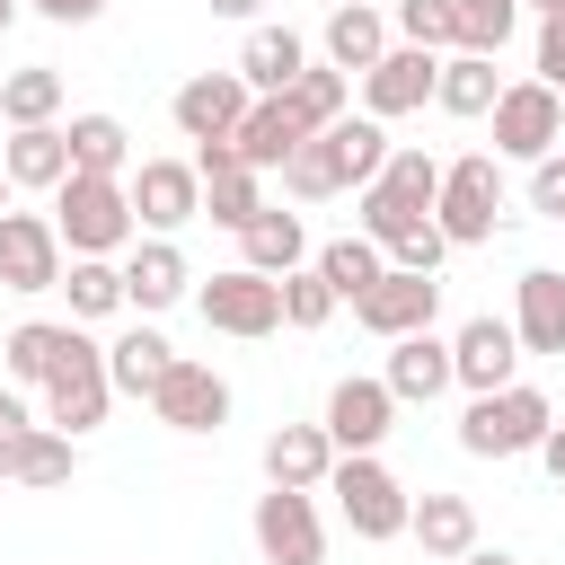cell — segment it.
<instances>
[{
    "mask_svg": "<svg viewBox=\"0 0 565 565\" xmlns=\"http://www.w3.org/2000/svg\"><path fill=\"white\" fill-rule=\"evenodd\" d=\"M53 230H62L71 256H124V247L141 238L132 185H124V177H71V185L53 194Z\"/></svg>",
    "mask_w": 565,
    "mask_h": 565,
    "instance_id": "obj_1",
    "label": "cell"
},
{
    "mask_svg": "<svg viewBox=\"0 0 565 565\" xmlns=\"http://www.w3.org/2000/svg\"><path fill=\"white\" fill-rule=\"evenodd\" d=\"M433 194H441V168L424 159V150H388V168L362 185V238H380V256L406 238V230H424L433 221Z\"/></svg>",
    "mask_w": 565,
    "mask_h": 565,
    "instance_id": "obj_2",
    "label": "cell"
},
{
    "mask_svg": "<svg viewBox=\"0 0 565 565\" xmlns=\"http://www.w3.org/2000/svg\"><path fill=\"white\" fill-rule=\"evenodd\" d=\"M547 424H556V406H547L530 380H512V388H494V397H468L459 450H468V459H521V450L547 441Z\"/></svg>",
    "mask_w": 565,
    "mask_h": 565,
    "instance_id": "obj_3",
    "label": "cell"
},
{
    "mask_svg": "<svg viewBox=\"0 0 565 565\" xmlns=\"http://www.w3.org/2000/svg\"><path fill=\"white\" fill-rule=\"evenodd\" d=\"M327 494H335V512H344V530L353 539H406V521H415V494L380 468V450H362V459H335V477H327Z\"/></svg>",
    "mask_w": 565,
    "mask_h": 565,
    "instance_id": "obj_4",
    "label": "cell"
},
{
    "mask_svg": "<svg viewBox=\"0 0 565 565\" xmlns=\"http://www.w3.org/2000/svg\"><path fill=\"white\" fill-rule=\"evenodd\" d=\"M494 212H503V168H494V150L450 159V168H441V194H433V230H441L450 247H486V238H494Z\"/></svg>",
    "mask_w": 565,
    "mask_h": 565,
    "instance_id": "obj_5",
    "label": "cell"
},
{
    "mask_svg": "<svg viewBox=\"0 0 565 565\" xmlns=\"http://www.w3.org/2000/svg\"><path fill=\"white\" fill-rule=\"evenodd\" d=\"M106 406H115L106 344H88V335H79V318H71V353H62V371L44 380V424L79 441V433H97V424H106Z\"/></svg>",
    "mask_w": 565,
    "mask_h": 565,
    "instance_id": "obj_6",
    "label": "cell"
},
{
    "mask_svg": "<svg viewBox=\"0 0 565 565\" xmlns=\"http://www.w3.org/2000/svg\"><path fill=\"white\" fill-rule=\"evenodd\" d=\"M556 141H565V97L547 79H503V97H494V159L539 168Z\"/></svg>",
    "mask_w": 565,
    "mask_h": 565,
    "instance_id": "obj_7",
    "label": "cell"
},
{
    "mask_svg": "<svg viewBox=\"0 0 565 565\" xmlns=\"http://www.w3.org/2000/svg\"><path fill=\"white\" fill-rule=\"evenodd\" d=\"M124 185H132V221L150 238H177L185 221H203V168L194 159H141Z\"/></svg>",
    "mask_w": 565,
    "mask_h": 565,
    "instance_id": "obj_8",
    "label": "cell"
},
{
    "mask_svg": "<svg viewBox=\"0 0 565 565\" xmlns=\"http://www.w3.org/2000/svg\"><path fill=\"white\" fill-rule=\"evenodd\" d=\"M194 309H203V327H221V335H274L282 327V282L274 274H247V265H230V274H212L203 291H194Z\"/></svg>",
    "mask_w": 565,
    "mask_h": 565,
    "instance_id": "obj_9",
    "label": "cell"
},
{
    "mask_svg": "<svg viewBox=\"0 0 565 565\" xmlns=\"http://www.w3.org/2000/svg\"><path fill=\"white\" fill-rule=\"evenodd\" d=\"M247 530H256V556H265V565H318V556H327V521H318V494L265 486Z\"/></svg>",
    "mask_w": 565,
    "mask_h": 565,
    "instance_id": "obj_10",
    "label": "cell"
},
{
    "mask_svg": "<svg viewBox=\"0 0 565 565\" xmlns=\"http://www.w3.org/2000/svg\"><path fill=\"white\" fill-rule=\"evenodd\" d=\"M247 106H256V88H247L238 71H194V79L168 97V115H177V132H185L194 150H203V141H238Z\"/></svg>",
    "mask_w": 565,
    "mask_h": 565,
    "instance_id": "obj_11",
    "label": "cell"
},
{
    "mask_svg": "<svg viewBox=\"0 0 565 565\" xmlns=\"http://www.w3.org/2000/svg\"><path fill=\"white\" fill-rule=\"evenodd\" d=\"M62 274L53 212H0V291H62Z\"/></svg>",
    "mask_w": 565,
    "mask_h": 565,
    "instance_id": "obj_12",
    "label": "cell"
},
{
    "mask_svg": "<svg viewBox=\"0 0 565 565\" xmlns=\"http://www.w3.org/2000/svg\"><path fill=\"white\" fill-rule=\"evenodd\" d=\"M512 371H521V335H512V318L477 309V318L450 335V380H459L468 397H494V388H512Z\"/></svg>",
    "mask_w": 565,
    "mask_h": 565,
    "instance_id": "obj_13",
    "label": "cell"
},
{
    "mask_svg": "<svg viewBox=\"0 0 565 565\" xmlns=\"http://www.w3.org/2000/svg\"><path fill=\"white\" fill-rule=\"evenodd\" d=\"M433 88H441V53H424V44H388V53L362 71V115L397 124V115H415Z\"/></svg>",
    "mask_w": 565,
    "mask_h": 565,
    "instance_id": "obj_14",
    "label": "cell"
},
{
    "mask_svg": "<svg viewBox=\"0 0 565 565\" xmlns=\"http://www.w3.org/2000/svg\"><path fill=\"white\" fill-rule=\"evenodd\" d=\"M150 415H159L168 433H221V424H230V380H221L212 362H185V353H177V371L150 388Z\"/></svg>",
    "mask_w": 565,
    "mask_h": 565,
    "instance_id": "obj_15",
    "label": "cell"
},
{
    "mask_svg": "<svg viewBox=\"0 0 565 565\" xmlns=\"http://www.w3.org/2000/svg\"><path fill=\"white\" fill-rule=\"evenodd\" d=\"M318 424H327L335 459H362V450H380V441H388V424H397V397H388V380H335Z\"/></svg>",
    "mask_w": 565,
    "mask_h": 565,
    "instance_id": "obj_16",
    "label": "cell"
},
{
    "mask_svg": "<svg viewBox=\"0 0 565 565\" xmlns=\"http://www.w3.org/2000/svg\"><path fill=\"white\" fill-rule=\"evenodd\" d=\"M433 309H441V282H433V274H397V265H388V274H380V282L353 300V318H362L380 344L424 335V327H433Z\"/></svg>",
    "mask_w": 565,
    "mask_h": 565,
    "instance_id": "obj_17",
    "label": "cell"
},
{
    "mask_svg": "<svg viewBox=\"0 0 565 565\" xmlns=\"http://www.w3.org/2000/svg\"><path fill=\"white\" fill-rule=\"evenodd\" d=\"M194 291V274H185V247L177 238H132L124 247V309L132 318H159V309H177Z\"/></svg>",
    "mask_w": 565,
    "mask_h": 565,
    "instance_id": "obj_18",
    "label": "cell"
},
{
    "mask_svg": "<svg viewBox=\"0 0 565 565\" xmlns=\"http://www.w3.org/2000/svg\"><path fill=\"white\" fill-rule=\"evenodd\" d=\"M327 477H335V441H327V424H274V433H265V486L327 494Z\"/></svg>",
    "mask_w": 565,
    "mask_h": 565,
    "instance_id": "obj_19",
    "label": "cell"
},
{
    "mask_svg": "<svg viewBox=\"0 0 565 565\" xmlns=\"http://www.w3.org/2000/svg\"><path fill=\"white\" fill-rule=\"evenodd\" d=\"M380 380H388L397 406H433L441 388H459V380H450V335H433V327H424V335H397Z\"/></svg>",
    "mask_w": 565,
    "mask_h": 565,
    "instance_id": "obj_20",
    "label": "cell"
},
{
    "mask_svg": "<svg viewBox=\"0 0 565 565\" xmlns=\"http://www.w3.org/2000/svg\"><path fill=\"white\" fill-rule=\"evenodd\" d=\"M512 335H521V353H565V274L556 265H530L512 282Z\"/></svg>",
    "mask_w": 565,
    "mask_h": 565,
    "instance_id": "obj_21",
    "label": "cell"
},
{
    "mask_svg": "<svg viewBox=\"0 0 565 565\" xmlns=\"http://www.w3.org/2000/svg\"><path fill=\"white\" fill-rule=\"evenodd\" d=\"M318 53H327V71L362 79V71L388 53V18H380L371 0H335V9H327V35H318Z\"/></svg>",
    "mask_w": 565,
    "mask_h": 565,
    "instance_id": "obj_22",
    "label": "cell"
},
{
    "mask_svg": "<svg viewBox=\"0 0 565 565\" xmlns=\"http://www.w3.org/2000/svg\"><path fill=\"white\" fill-rule=\"evenodd\" d=\"M0 168H9V185H26V194H62V185H71V132H62V124H26V132L0 141Z\"/></svg>",
    "mask_w": 565,
    "mask_h": 565,
    "instance_id": "obj_23",
    "label": "cell"
},
{
    "mask_svg": "<svg viewBox=\"0 0 565 565\" xmlns=\"http://www.w3.org/2000/svg\"><path fill=\"white\" fill-rule=\"evenodd\" d=\"M300 71H309V44H300L291 26H247V44H238V79H247L256 97H291Z\"/></svg>",
    "mask_w": 565,
    "mask_h": 565,
    "instance_id": "obj_24",
    "label": "cell"
},
{
    "mask_svg": "<svg viewBox=\"0 0 565 565\" xmlns=\"http://www.w3.org/2000/svg\"><path fill=\"white\" fill-rule=\"evenodd\" d=\"M238 265H247V274H274V282L300 274V265H309V230H300V212H274V203H265V212L238 230Z\"/></svg>",
    "mask_w": 565,
    "mask_h": 565,
    "instance_id": "obj_25",
    "label": "cell"
},
{
    "mask_svg": "<svg viewBox=\"0 0 565 565\" xmlns=\"http://www.w3.org/2000/svg\"><path fill=\"white\" fill-rule=\"evenodd\" d=\"M300 141H309V124H300V106H291V97H256V106H247V124H238V159H247L256 177H265V168H282Z\"/></svg>",
    "mask_w": 565,
    "mask_h": 565,
    "instance_id": "obj_26",
    "label": "cell"
},
{
    "mask_svg": "<svg viewBox=\"0 0 565 565\" xmlns=\"http://www.w3.org/2000/svg\"><path fill=\"white\" fill-rule=\"evenodd\" d=\"M168 371H177V344H168L159 327H124V335L106 344V380H115V397H150Z\"/></svg>",
    "mask_w": 565,
    "mask_h": 565,
    "instance_id": "obj_27",
    "label": "cell"
},
{
    "mask_svg": "<svg viewBox=\"0 0 565 565\" xmlns=\"http://www.w3.org/2000/svg\"><path fill=\"white\" fill-rule=\"evenodd\" d=\"M406 539H415L424 556L459 565V556L477 547V503H468V494H415V521H406Z\"/></svg>",
    "mask_w": 565,
    "mask_h": 565,
    "instance_id": "obj_28",
    "label": "cell"
},
{
    "mask_svg": "<svg viewBox=\"0 0 565 565\" xmlns=\"http://www.w3.org/2000/svg\"><path fill=\"white\" fill-rule=\"evenodd\" d=\"M494 97H503V79H494V53H441V88H433V106L441 115H494Z\"/></svg>",
    "mask_w": 565,
    "mask_h": 565,
    "instance_id": "obj_29",
    "label": "cell"
},
{
    "mask_svg": "<svg viewBox=\"0 0 565 565\" xmlns=\"http://www.w3.org/2000/svg\"><path fill=\"white\" fill-rule=\"evenodd\" d=\"M71 177H132V132L115 115H71Z\"/></svg>",
    "mask_w": 565,
    "mask_h": 565,
    "instance_id": "obj_30",
    "label": "cell"
},
{
    "mask_svg": "<svg viewBox=\"0 0 565 565\" xmlns=\"http://www.w3.org/2000/svg\"><path fill=\"white\" fill-rule=\"evenodd\" d=\"M62 353H71V318H26V327H9V344H0L9 380H26V388H44V380L62 371Z\"/></svg>",
    "mask_w": 565,
    "mask_h": 565,
    "instance_id": "obj_31",
    "label": "cell"
},
{
    "mask_svg": "<svg viewBox=\"0 0 565 565\" xmlns=\"http://www.w3.org/2000/svg\"><path fill=\"white\" fill-rule=\"evenodd\" d=\"M53 115H62V71H53V62H26V71L0 79V124H9V132L53 124Z\"/></svg>",
    "mask_w": 565,
    "mask_h": 565,
    "instance_id": "obj_32",
    "label": "cell"
},
{
    "mask_svg": "<svg viewBox=\"0 0 565 565\" xmlns=\"http://www.w3.org/2000/svg\"><path fill=\"white\" fill-rule=\"evenodd\" d=\"M282 194H291V203H327V194H344V159H335V132H309V141L282 159Z\"/></svg>",
    "mask_w": 565,
    "mask_h": 565,
    "instance_id": "obj_33",
    "label": "cell"
},
{
    "mask_svg": "<svg viewBox=\"0 0 565 565\" xmlns=\"http://www.w3.org/2000/svg\"><path fill=\"white\" fill-rule=\"evenodd\" d=\"M309 265L327 274V291H335V300H362V291H371V282L388 274V256H380V238H327V247H318Z\"/></svg>",
    "mask_w": 565,
    "mask_h": 565,
    "instance_id": "obj_34",
    "label": "cell"
},
{
    "mask_svg": "<svg viewBox=\"0 0 565 565\" xmlns=\"http://www.w3.org/2000/svg\"><path fill=\"white\" fill-rule=\"evenodd\" d=\"M327 132H335V159H344V185H353V194H362V185L388 168V150H397V141L380 132V115H344V124H327Z\"/></svg>",
    "mask_w": 565,
    "mask_h": 565,
    "instance_id": "obj_35",
    "label": "cell"
},
{
    "mask_svg": "<svg viewBox=\"0 0 565 565\" xmlns=\"http://www.w3.org/2000/svg\"><path fill=\"white\" fill-rule=\"evenodd\" d=\"M62 291H71V318H115L124 309V265L115 256H71Z\"/></svg>",
    "mask_w": 565,
    "mask_h": 565,
    "instance_id": "obj_36",
    "label": "cell"
},
{
    "mask_svg": "<svg viewBox=\"0 0 565 565\" xmlns=\"http://www.w3.org/2000/svg\"><path fill=\"white\" fill-rule=\"evenodd\" d=\"M71 468H79V441L53 433V424H35V433L18 441V477H9V486H35V494H44V486H71Z\"/></svg>",
    "mask_w": 565,
    "mask_h": 565,
    "instance_id": "obj_37",
    "label": "cell"
},
{
    "mask_svg": "<svg viewBox=\"0 0 565 565\" xmlns=\"http://www.w3.org/2000/svg\"><path fill=\"white\" fill-rule=\"evenodd\" d=\"M397 44H424V53H459V0H397Z\"/></svg>",
    "mask_w": 565,
    "mask_h": 565,
    "instance_id": "obj_38",
    "label": "cell"
},
{
    "mask_svg": "<svg viewBox=\"0 0 565 565\" xmlns=\"http://www.w3.org/2000/svg\"><path fill=\"white\" fill-rule=\"evenodd\" d=\"M344 97H353V79H344V71H327V62H309V71L291 79V106H300V124H309V132L344 124Z\"/></svg>",
    "mask_w": 565,
    "mask_h": 565,
    "instance_id": "obj_39",
    "label": "cell"
},
{
    "mask_svg": "<svg viewBox=\"0 0 565 565\" xmlns=\"http://www.w3.org/2000/svg\"><path fill=\"white\" fill-rule=\"evenodd\" d=\"M256 212H265V185H256V168L203 177V221H221V230H247Z\"/></svg>",
    "mask_w": 565,
    "mask_h": 565,
    "instance_id": "obj_40",
    "label": "cell"
},
{
    "mask_svg": "<svg viewBox=\"0 0 565 565\" xmlns=\"http://www.w3.org/2000/svg\"><path fill=\"white\" fill-rule=\"evenodd\" d=\"M521 26V0H459V53H503Z\"/></svg>",
    "mask_w": 565,
    "mask_h": 565,
    "instance_id": "obj_41",
    "label": "cell"
},
{
    "mask_svg": "<svg viewBox=\"0 0 565 565\" xmlns=\"http://www.w3.org/2000/svg\"><path fill=\"white\" fill-rule=\"evenodd\" d=\"M335 309H344V300L327 291V274H318V265H300V274H282V327H300V335H309V327H327Z\"/></svg>",
    "mask_w": 565,
    "mask_h": 565,
    "instance_id": "obj_42",
    "label": "cell"
},
{
    "mask_svg": "<svg viewBox=\"0 0 565 565\" xmlns=\"http://www.w3.org/2000/svg\"><path fill=\"white\" fill-rule=\"evenodd\" d=\"M441 256H450V238H441L433 221H424V230H406V238L388 247V265H397V274H441Z\"/></svg>",
    "mask_w": 565,
    "mask_h": 565,
    "instance_id": "obj_43",
    "label": "cell"
},
{
    "mask_svg": "<svg viewBox=\"0 0 565 565\" xmlns=\"http://www.w3.org/2000/svg\"><path fill=\"white\" fill-rule=\"evenodd\" d=\"M530 212H539V221H565V150H547V159L530 168Z\"/></svg>",
    "mask_w": 565,
    "mask_h": 565,
    "instance_id": "obj_44",
    "label": "cell"
},
{
    "mask_svg": "<svg viewBox=\"0 0 565 565\" xmlns=\"http://www.w3.org/2000/svg\"><path fill=\"white\" fill-rule=\"evenodd\" d=\"M530 79H547V88L565 97V9L539 18V62H530Z\"/></svg>",
    "mask_w": 565,
    "mask_h": 565,
    "instance_id": "obj_45",
    "label": "cell"
},
{
    "mask_svg": "<svg viewBox=\"0 0 565 565\" xmlns=\"http://www.w3.org/2000/svg\"><path fill=\"white\" fill-rule=\"evenodd\" d=\"M26 433H35V415H26V397H9V388H0V486L18 477V441H26Z\"/></svg>",
    "mask_w": 565,
    "mask_h": 565,
    "instance_id": "obj_46",
    "label": "cell"
},
{
    "mask_svg": "<svg viewBox=\"0 0 565 565\" xmlns=\"http://www.w3.org/2000/svg\"><path fill=\"white\" fill-rule=\"evenodd\" d=\"M35 18H53V26H97L106 18V0H26Z\"/></svg>",
    "mask_w": 565,
    "mask_h": 565,
    "instance_id": "obj_47",
    "label": "cell"
},
{
    "mask_svg": "<svg viewBox=\"0 0 565 565\" xmlns=\"http://www.w3.org/2000/svg\"><path fill=\"white\" fill-rule=\"evenodd\" d=\"M539 468L565 486V424H547V441H539Z\"/></svg>",
    "mask_w": 565,
    "mask_h": 565,
    "instance_id": "obj_48",
    "label": "cell"
},
{
    "mask_svg": "<svg viewBox=\"0 0 565 565\" xmlns=\"http://www.w3.org/2000/svg\"><path fill=\"white\" fill-rule=\"evenodd\" d=\"M203 9H212V18H238V26H256V9H265V0H203Z\"/></svg>",
    "mask_w": 565,
    "mask_h": 565,
    "instance_id": "obj_49",
    "label": "cell"
},
{
    "mask_svg": "<svg viewBox=\"0 0 565 565\" xmlns=\"http://www.w3.org/2000/svg\"><path fill=\"white\" fill-rule=\"evenodd\" d=\"M459 565H521V556H512V547H468Z\"/></svg>",
    "mask_w": 565,
    "mask_h": 565,
    "instance_id": "obj_50",
    "label": "cell"
},
{
    "mask_svg": "<svg viewBox=\"0 0 565 565\" xmlns=\"http://www.w3.org/2000/svg\"><path fill=\"white\" fill-rule=\"evenodd\" d=\"M521 9H539V18H556V9H565V0H521Z\"/></svg>",
    "mask_w": 565,
    "mask_h": 565,
    "instance_id": "obj_51",
    "label": "cell"
},
{
    "mask_svg": "<svg viewBox=\"0 0 565 565\" xmlns=\"http://www.w3.org/2000/svg\"><path fill=\"white\" fill-rule=\"evenodd\" d=\"M9 18H18V0H0V26H9Z\"/></svg>",
    "mask_w": 565,
    "mask_h": 565,
    "instance_id": "obj_52",
    "label": "cell"
},
{
    "mask_svg": "<svg viewBox=\"0 0 565 565\" xmlns=\"http://www.w3.org/2000/svg\"><path fill=\"white\" fill-rule=\"evenodd\" d=\"M0 212H9V168H0Z\"/></svg>",
    "mask_w": 565,
    "mask_h": 565,
    "instance_id": "obj_53",
    "label": "cell"
}]
</instances>
